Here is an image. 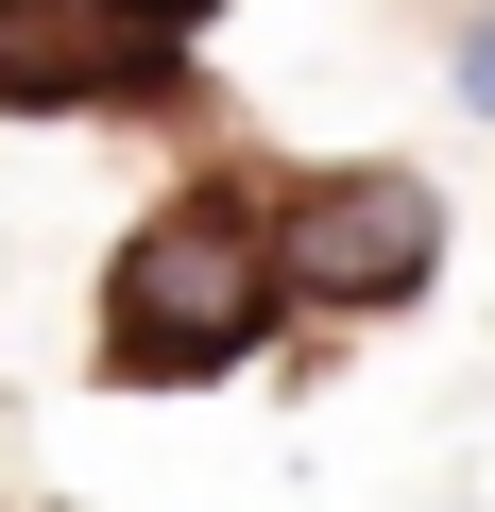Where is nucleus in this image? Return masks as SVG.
<instances>
[{
    "instance_id": "f03ea898",
    "label": "nucleus",
    "mask_w": 495,
    "mask_h": 512,
    "mask_svg": "<svg viewBox=\"0 0 495 512\" xmlns=\"http://www.w3.org/2000/svg\"><path fill=\"white\" fill-rule=\"evenodd\" d=\"M274 274L308 325H376L444 274V188L393 171V154H342V171H291L274 188Z\"/></svg>"
},
{
    "instance_id": "f257e3e1",
    "label": "nucleus",
    "mask_w": 495,
    "mask_h": 512,
    "mask_svg": "<svg viewBox=\"0 0 495 512\" xmlns=\"http://www.w3.org/2000/svg\"><path fill=\"white\" fill-rule=\"evenodd\" d=\"M291 325V274H274V205L257 188H171L120 256H103V393H205V376H239Z\"/></svg>"
},
{
    "instance_id": "39448f33",
    "label": "nucleus",
    "mask_w": 495,
    "mask_h": 512,
    "mask_svg": "<svg viewBox=\"0 0 495 512\" xmlns=\"http://www.w3.org/2000/svg\"><path fill=\"white\" fill-rule=\"evenodd\" d=\"M120 18H137V35H171V52H188V35H205V18H222V0H120Z\"/></svg>"
},
{
    "instance_id": "20e7f679",
    "label": "nucleus",
    "mask_w": 495,
    "mask_h": 512,
    "mask_svg": "<svg viewBox=\"0 0 495 512\" xmlns=\"http://www.w3.org/2000/svg\"><path fill=\"white\" fill-rule=\"evenodd\" d=\"M444 86H461V120H495V18H461V52H444Z\"/></svg>"
},
{
    "instance_id": "7ed1b4c3",
    "label": "nucleus",
    "mask_w": 495,
    "mask_h": 512,
    "mask_svg": "<svg viewBox=\"0 0 495 512\" xmlns=\"http://www.w3.org/2000/svg\"><path fill=\"white\" fill-rule=\"evenodd\" d=\"M171 86H188V52L137 35L120 0H0V120H120Z\"/></svg>"
}]
</instances>
